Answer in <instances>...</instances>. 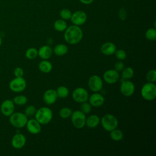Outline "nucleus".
I'll use <instances>...</instances> for the list:
<instances>
[{
    "label": "nucleus",
    "instance_id": "nucleus-1",
    "mask_svg": "<svg viewBox=\"0 0 156 156\" xmlns=\"http://www.w3.org/2000/svg\"><path fill=\"white\" fill-rule=\"evenodd\" d=\"M83 32L81 28L76 25H72L66 29L64 33L65 41L69 44H76L82 39Z\"/></svg>",
    "mask_w": 156,
    "mask_h": 156
},
{
    "label": "nucleus",
    "instance_id": "nucleus-2",
    "mask_svg": "<svg viewBox=\"0 0 156 156\" xmlns=\"http://www.w3.org/2000/svg\"><path fill=\"white\" fill-rule=\"evenodd\" d=\"M53 113L51 108L47 107H42L38 109L35 114V119L43 125L47 124L51 122L52 119Z\"/></svg>",
    "mask_w": 156,
    "mask_h": 156
},
{
    "label": "nucleus",
    "instance_id": "nucleus-3",
    "mask_svg": "<svg viewBox=\"0 0 156 156\" xmlns=\"http://www.w3.org/2000/svg\"><path fill=\"white\" fill-rule=\"evenodd\" d=\"M27 120V116L21 112H13L9 116L10 123L16 129H21L25 127Z\"/></svg>",
    "mask_w": 156,
    "mask_h": 156
},
{
    "label": "nucleus",
    "instance_id": "nucleus-4",
    "mask_svg": "<svg viewBox=\"0 0 156 156\" xmlns=\"http://www.w3.org/2000/svg\"><path fill=\"white\" fill-rule=\"evenodd\" d=\"M142 98L146 101H152L156 98V85L154 82L145 83L141 90Z\"/></svg>",
    "mask_w": 156,
    "mask_h": 156
},
{
    "label": "nucleus",
    "instance_id": "nucleus-5",
    "mask_svg": "<svg viewBox=\"0 0 156 156\" xmlns=\"http://www.w3.org/2000/svg\"><path fill=\"white\" fill-rule=\"evenodd\" d=\"M100 123L104 130L110 132L117 128L118 126V121L116 116L112 114H106L101 119Z\"/></svg>",
    "mask_w": 156,
    "mask_h": 156
},
{
    "label": "nucleus",
    "instance_id": "nucleus-6",
    "mask_svg": "<svg viewBox=\"0 0 156 156\" xmlns=\"http://www.w3.org/2000/svg\"><path fill=\"white\" fill-rule=\"evenodd\" d=\"M71 119L73 125L77 129H82L85 126L86 116L80 110L74 111L71 115Z\"/></svg>",
    "mask_w": 156,
    "mask_h": 156
},
{
    "label": "nucleus",
    "instance_id": "nucleus-7",
    "mask_svg": "<svg viewBox=\"0 0 156 156\" xmlns=\"http://www.w3.org/2000/svg\"><path fill=\"white\" fill-rule=\"evenodd\" d=\"M26 81L23 78L16 77L13 79L9 83V88L11 91L15 93H20L23 91L26 88Z\"/></svg>",
    "mask_w": 156,
    "mask_h": 156
},
{
    "label": "nucleus",
    "instance_id": "nucleus-8",
    "mask_svg": "<svg viewBox=\"0 0 156 156\" xmlns=\"http://www.w3.org/2000/svg\"><path fill=\"white\" fill-rule=\"evenodd\" d=\"M73 99L79 103H82L88 101L89 94L87 90L83 87H78L74 89L72 93Z\"/></svg>",
    "mask_w": 156,
    "mask_h": 156
},
{
    "label": "nucleus",
    "instance_id": "nucleus-9",
    "mask_svg": "<svg viewBox=\"0 0 156 156\" xmlns=\"http://www.w3.org/2000/svg\"><path fill=\"white\" fill-rule=\"evenodd\" d=\"M88 86L92 91L99 92L103 87L102 79L98 75H93L88 79Z\"/></svg>",
    "mask_w": 156,
    "mask_h": 156
},
{
    "label": "nucleus",
    "instance_id": "nucleus-10",
    "mask_svg": "<svg viewBox=\"0 0 156 156\" xmlns=\"http://www.w3.org/2000/svg\"><path fill=\"white\" fill-rule=\"evenodd\" d=\"M120 92L124 96H130L135 92V85L129 80H122L120 85Z\"/></svg>",
    "mask_w": 156,
    "mask_h": 156
},
{
    "label": "nucleus",
    "instance_id": "nucleus-11",
    "mask_svg": "<svg viewBox=\"0 0 156 156\" xmlns=\"http://www.w3.org/2000/svg\"><path fill=\"white\" fill-rule=\"evenodd\" d=\"M15 110V104L12 100L6 99L4 101L0 106L1 113L5 116H10Z\"/></svg>",
    "mask_w": 156,
    "mask_h": 156
},
{
    "label": "nucleus",
    "instance_id": "nucleus-12",
    "mask_svg": "<svg viewBox=\"0 0 156 156\" xmlns=\"http://www.w3.org/2000/svg\"><path fill=\"white\" fill-rule=\"evenodd\" d=\"M87 19V14L82 10H78L72 13L70 18L72 23L76 26H81L83 24Z\"/></svg>",
    "mask_w": 156,
    "mask_h": 156
},
{
    "label": "nucleus",
    "instance_id": "nucleus-13",
    "mask_svg": "<svg viewBox=\"0 0 156 156\" xmlns=\"http://www.w3.org/2000/svg\"><path fill=\"white\" fill-rule=\"evenodd\" d=\"M103 79L108 84H114L119 79V74L115 69H108L104 73Z\"/></svg>",
    "mask_w": 156,
    "mask_h": 156
},
{
    "label": "nucleus",
    "instance_id": "nucleus-14",
    "mask_svg": "<svg viewBox=\"0 0 156 156\" xmlns=\"http://www.w3.org/2000/svg\"><path fill=\"white\" fill-rule=\"evenodd\" d=\"M26 143V136L21 133H17L12 137L11 144L13 147L16 149H20L23 148Z\"/></svg>",
    "mask_w": 156,
    "mask_h": 156
},
{
    "label": "nucleus",
    "instance_id": "nucleus-15",
    "mask_svg": "<svg viewBox=\"0 0 156 156\" xmlns=\"http://www.w3.org/2000/svg\"><path fill=\"white\" fill-rule=\"evenodd\" d=\"M26 127L27 131L30 133L34 135L39 133L41 130V124L35 119H30L27 120Z\"/></svg>",
    "mask_w": 156,
    "mask_h": 156
},
{
    "label": "nucleus",
    "instance_id": "nucleus-16",
    "mask_svg": "<svg viewBox=\"0 0 156 156\" xmlns=\"http://www.w3.org/2000/svg\"><path fill=\"white\" fill-rule=\"evenodd\" d=\"M88 102L92 107H99L102 105L104 103L105 99L104 96L98 92H94L88 98Z\"/></svg>",
    "mask_w": 156,
    "mask_h": 156
},
{
    "label": "nucleus",
    "instance_id": "nucleus-17",
    "mask_svg": "<svg viewBox=\"0 0 156 156\" xmlns=\"http://www.w3.org/2000/svg\"><path fill=\"white\" fill-rule=\"evenodd\" d=\"M58 98L55 90L49 89L47 90L43 94V101L48 105L54 104Z\"/></svg>",
    "mask_w": 156,
    "mask_h": 156
},
{
    "label": "nucleus",
    "instance_id": "nucleus-18",
    "mask_svg": "<svg viewBox=\"0 0 156 156\" xmlns=\"http://www.w3.org/2000/svg\"><path fill=\"white\" fill-rule=\"evenodd\" d=\"M53 54V49L49 45H43L38 50V55L42 60H48Z\"/></svg>",
    "mask_w": 156,
    "mask_h": 156
},
{
    "label": "nucleus",
    "instance_id": "nucleus-19",
    "mask_svg": "<svg viewBox=\"0 0 156 156\" xmlns=\"http://www.w3.org/2000/svg\"><path fill=\"white\" fill-rule=\"evenodd\" d=\"M100 50L105 55H112L116 51V47L113 43L105 42L101 45Z\"/></svg>",
    "mask_w": 156,
    "mask_h": 156
},
{
    "label": "nucleus",
    "instance_id": "nucleus-20",
    "mask_svg": "<svg viewBox=\"0 0 156 156\" xmlns=\"http://www.w3.org/2000/svg\"><path fill=\"white\" fill-rule=\"evenodd\" d=\"M101 119L96 115H91L86 118L85 125L89 128H96L100 124Z\"/></svg>",
    "mask_w": 156,
    "mask_h": 156
},
{
    "label": "nucleus",
    "instance_id": "nucleus-21",
    "mask_svg": "<svg viewBox=\"0 0 156 156\" xmlns=\"http://www.w3.org/2000/svg\"><path fill=\"white\" fill-rule=\"evenodd\" d=\"M39 70L43 73H49L52 69V65L48 60H43L38 64Z\"/></svg>",
    "mask_w": 156,
    "mask_h": 156
},
{
    "label": "nucleus",
    "instance_id": "nucleus-22",
    "mask_svg": "<svg viewBox=\"0 0 156 156\" xmlns=\"http://www.w3.org/2000/svg\"><path fill=\"white\" fill-rule=\"evenodd\" d=\"M68 51V46L65 44H58L54 47L53 49V52L57 56L65 55L67 54Z\"/></svg>",
    "mask_w": 156,
    "mask_h": 156
},
{
    "label": "nucleus",
    "instance_id": "nucleus-23",
    "mask_svg": "<svg viewBox=\"0 0 156 156\" xmlns=\"http://www.w3.org/2000/svg\"><path fill=\"white\" fill-rule=\"evenodd\" d=\"M110 136L113 141H118L123 138L124 134L121 130L116 128L110 132Z\"/></svg>",
    "mask_w": 156,
    "mask_h": 156
},
{
    "label": "nucleus",
    "instance_id": "nucleus-24",
    "mask_svg": "<svg viewBox=\"0 0 156 156\" xmlns=\"http://www.w3.org/2000/svg\"><path fill=\"white\" fill-rule=\"evenodd\" d=\"M121 71V78L122 80H129L132 78L134 75V71L131 67L124 68Z\"/></svg>",
    "mask_w": 156,
    "mask_h": 156
},
{
    "label": "nucleus",
    "instance_id": "nucleus-25",
    "mask_svg": "<svg viewBox=\"0 0 156 156\" xmlns=\"http://www.w3.org/2000/svg\"><path fill=\"white\" fill-rule=\"evenodd\" d=\"M54 27L57 31L63 32L67 28V24L65 21L62 19L57 20L54 22Z\"/></svg>",
    "mask_w": 156,
    "mask_h": 156
},
{
    "label": "nucleus",
    "instance_id": "nucleus-26",
    "mask_svg": "<svg viewBox=\"0 0 156 156\" xmlns=\"http://www.w3.org/2000/svg\"><path fill=\"white\" fill-rule=\"evenodd\" d=\"M58 98H66L69 94V90L65 86H60L55 90Z\"/></svg>",
    "mask_w": 156,
    "mask_h": 156
},
{
    "label": "nucleus",
    "instance_id": "nucleus-27",
    "mask_svg": "<svg viewBox=\"0 0 156 156\" xmlns=\"http://www.w3.org/2000/svg\"><path fill=\"white\" fill-rule=\"evenodd\" d=\"M38 56V50L35 48H29L25 52V57L29 60H33Z\"/></svg>",
    "mask_w": 156,
    "mask_h": 156
},
{
    "label": "nucleus",
    "instance_id": "nucleus-28",
    "mask_svg": "<svg viewBox=\"0 0 156 156\" xmlns=\"http://www.w3.org/2000/svg\"><path fill=\"white\" fill-rule=\"evenodd\" d=\"M72 113H73V111L70 108L67 107H65L62 108L60 110V111L58 112V114H59V116L61 118L67 119V118H68L71 116Z\"/></svg>",
    "mask_w": 156,
    "mask_h": 156
},
{
    "label": "nucleus",
    "instance_id": "nucleus-29",
    "mask_svg": "<svg viewBox=\"0 0 156 156\" xmlns=\"http://www.w3.org/2000/svg\"><path fill=\"white\" fill-rule=\"evenodd\" d=\"M13 101L16 105H23L27 103V98L24 95H18L13 98Z\"/></svg>",
    "mask_w": 156,
    "mask_h": 156
},
{
    "label": "nucleus",
    "instance_id": "nucleus-30",
    "mask_svg": "<svg viewBox=\"0 0 156 156\" xmlns=\"http://www.w3.org/2000/svg\"><path fill=\"white\" fill-rule=\"evenodd\" d=\"M145 37L149 41H154L156 39V30L155 28L148 29L145 33Z\"/></svg>",
    "mask_w": 156,
    "mask_h": 156
},
{
    "label": "nucleus",
    "instance_id": "nucleus-31",
    "mask_svg": "<svg viewBox=\"0 0 156 156\" xmlns=\"http://www.w3.org/2000/svg\"><path fill=\"white\" fill-rule=\"evenodd\" d=\"M80 111L82 112H83L84 114H88L91 112V108H92V106L91 105V104L89 102H87V101L86 102H83L82 103H81L80 105Z\"/></svg>",
    "mask_w": 156,
    "mask_h": 156
},
{
    "label": "nucleus",
    "instance_id": "nucleus-32",
    "mask_svg": "<svg viewBox=\"0 0 156 156\" xmlns=\"http://www.w3.org/2000/svg\"><path fill=\"white\" fill-rule=\"evenodd\" d=\"M146 79L149 82H155L156 81V71L151 69L147 72L146 76Z\"/></svg>",
    "mask_w": 156,
    "mask_h": 156
},
{
    "label": "nucleus",
    "instance_id": "nucleus-33",
    "mask_svg": "<svg viewBox=\"0 0 156 156\" xmlns=\"http://www.w3.org/2000/svg\"><path fill=\"white\" fill-rule=\"evenodd\" d=\"M72 15L71 12L67 9H62L60 12V16L63 20H70Z\"/></svg>",
    "mask_w": 156,
    "mask_h": 156
},
{
    "label": "nucleus",
    "instance_id": "nucleus-34",
    "mask_svg": "<svg viewBox=\"0 0 156 156\" xmlns=\"http://www.w3.org/2000/svg\"><path fill=\"white\" fill-rule=\"evenodd\" d=\"M115 57L119 60H124L126 57H127V53L126 52L122 49H116V51L114 53Z\"/></svg>",
    "mask_w": 156,
    "mask_h": 156
},
{
    "label": "nucleus",
    "instance_id": "nucleus-35",
    "mask_svg": "<svg viewBox=\"0 0 156 156\" xmlns=\"http://www.w3.org/2000/svg\"><path fill=\"white\" fill-rule=\"evenodd\" d=\"M37 110H36V108L35 106L34 105H29L27 106L25 110H24V114L28 117V116H34L35 115V112H36Z\"/></svg>",
    "mask_w": 156,
    "mask_h": 156
},
{
    "label": "nucleus",
    "instance_id": "nucleus-36",
    "mask_svg": "<svg viewBox=\"0 0 156 156\" xmlns=\"http://www.w3.org/2000/svg\"><path fill=\"white\" fill-rule=\"evenodd\" d=\"M14 75L16 77H23L24 75V70L21 67H16L15 68L14 71H13Z\"/></svg>",
    "mask_w": 156,
    "mask_h": 156
},
{
    "label": "nucleus",
    "instance_id": "nucleus-37",
    "mask_svg": "<svg viewBox=\"0 0 156 156\" xmlns=\"http://www.w3.org/2000/svg\"><path fill=\"white\" fill-rule=\"evenodd\" d=\"M114 67H115V69L116 71H117L118 72H119V71H121L124 69V63L122 62V60H119V61L116 62Z\"/></svg>",
    "mask_w": 156,
    "mask_h": 156
},
{
    "label": "nucleus",
    "instance_id": "nucleus-38",
    "mask_svg": "<svg viewBox=\"0 0 156 156\" xmlns=\"http://www.w3.org/2000/svg\"><path fill=\"white\" fill-rule=\"evenodd\" d=\"M118 15H119V17L121 20H125L127 18V11H126V10L123 7L121 8L119 11Z\"/></svg>",
    "mask_w": 156,
    "mask_h": 156
},
{
    "label": "nucleus",
    "instance_id": "nucleus-39",
    "mask_svg": "<svg viewBox=\"0 0 156 156\" xmlns=\"http://www.w3.org/2000/svg\"><path fill=\"white\" fill-rule=\"evenodd\" d=\"M94 0H79L80 2L84 4H90L93 2Z\"/></svg>",
    "mask_w": 156,
    "mask_h": 156
},
{
    "label": "nucleus",
    "instance_id": "nucleus-40",
    "mask_svg": "<svg viewBox=\"0 0 156 156\" xmlns=\"http://www.w3.org/2000/svg\"><path fill=\"white\" fill-rule=\"evenodd\" d=\"M2 38H1V36H0V47H1V44H2Z\"/></svg>",
    "mask_w": 156,
    "mask_h": 156
}]
</instances>
